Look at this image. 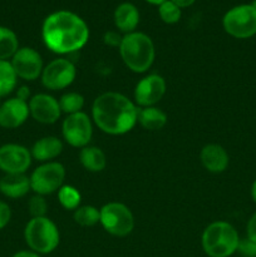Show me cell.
<instances>
[{
	"label": "cell",
	"mask_w": 256,
	"mask_h": 257,
	"mask_svg": "<svg viewBox=\"0 0 256 257\" xmlns=\"http://www.w3.org/2000/svg\"><path fill=\"white\" fill-rule=\"evenodd\" d=\"M12 218V210L4 201H0V230L5 228Z\"/></svg>",
	"instance_id": "30"
},
{
	"label": "cell",
	"mask_w": 256,
	"mask_h": 257,
	"mask_svg": "<svg viewBox=\"0 0 256 257\" xmlns=\"http://www.w3.org/2000/svg\"><path fill=\"white\" fill-rule=\"evenodd\" d=\"M253 5H255V7H256V3H255V4H253Z\"/></svg>",
	"instance_id": "39"
},
{
	"label": "cell",
	"mask_w": 256,
	"mask_h": 257,
	"mask_svg": "<svg viewBox=\"0 0 256 257\" xmlns=\"http://www.w3.org/2000/svg\"><path fill=\"white\" fill-rule=\"evenodd\" d=\"M24 238L29 248L39 255H47L58 247L59 230L50 218L32 217L24 230Z\"/></svg>",
	"instance_id": "5"
},
{
	"label": "cell",
	"mask_w": 256,
	"mask_h": 257,
	"mask_svg": "<svg viewBox=\"0 0 256 257\" xmlns=\"http://www.w3.org/2000/svg\"><path fill=\"white\" fill-rule=\"evenodd\" d=\"M17 98H19V99L24 100V102H27L28 99H30V90H29V88L25 87V85L20 87L19 89L17 90Z\"/></svg>",
	"instance_id": "33"
},
{
	"label": "cell",
	"mask_w": 256,
	"mask_h": 257,
	"mask_svg": "<svg viewBox=\"0 0 256 257\" xmlns=\"http://www.w3.org/2000/svg\"><path fill=\"white\" fill-rule=\"evenodd\" d=\"M145 2L150 3V4H152V5H158V7H160V5L162 4V3L167 2V0H145Z\"/></svg>",
	"instance_id": "37"
},
{
	"label": "cell",
	"mask_w": 256,
	"mask_h": 257,
	"mask_svg": "<svg viewBox=\"0 0 256 257\" xmlns=\"http://www.w3.org/2000/svg\"><path fill=\"white\" fill-rule=\"evenodd\" d=\"M28 105H29L30 115L37 122L43 123V124H53L59 119L62 114L59 102L54 97L45 93L33 95Z\"/></svg>",
	"instance_id": "14"
},
{
	"label": "cell",
	"mask_w": 256,
	"mask_h": 257,
	"mask_svg": "<svg viewBox=\"0 0 256 257\" xmlns=\"http://www.w3.org/2000/svg\"><path fill=\"white\" fill-rule=\"evenodd\" d=\"M201 163L212 173H221L227 168L230 158L225 148L220 145H207L201 150Z\"/></svg>",
	"instance_id": "16"
},
{
	"label": "cell",
	"mask_w": 256,
	"mask_h": 257,
	"mask_svg": "<svg viewBox=\"0 0 256 257\" xmlns=\"http://www.w3.org/2000/svg\"><path fill=\"white\" fill-rule=\"evenodd\" d=\"M92 117L102 132L110 136H120L132 131L136 125L138 108L125 95L117 92H107L94 99Z\"/></svg>",
	"instance_id": "2"
},
{
	"label": "cell",
	"mask_w": 256,
	"mask_h": 257,
	"mask_svg": "<svg viewBox=\"0 0 256 257\" xmlns=\"http://www.w3.org/2000/svg\"><path fill=\"white\" fill-rule=\"evenodd\" d=\"M237 230L226 221H216L205 228L201 238L202 248L208 257H230L237 251Z\"/></svg>",
	"instance_id": "4"
},
{
	"label": "cell",
	"mask_w": 256,
	"mask_h": 257,
	"mask_svg": "<svg viewBox=\"0 0 256 257\" xmlns=\"http://www.w3.org/2000/svg\"><path fill=\"white\" fill-rule=\"evenodd\" d=\"M74 221L78 225L83 226V227H92V226L97 225L100 220V213L98 208L94 206H79L77 210L74 211Z\"/></svg>",
	"instance_id": "25"
},
{
	"label": "cell",
	"mask_w": 256,
	"mask_h": 257,
	"mask_svg": "<svg viewBox=\"0 0 256 257\" xmlns=\"http://www.w3.org/2000/svg\"><path fill=\"white\" fill-rule=\"evenodd\" d=\"M137 122L147 131H160L167 123V115L157 107H146L138 109Z\"/></svg>",
	"instance_id": "21"
},
{
	"label": "cell",
	"mask_w": 256,
	"mask_h": 257,
	"mask_svg": "<svg viewBox=\"0 0 256 257\" xmlns=\"http://www.w3.org/2000/svg\"><path fill=\"white\" fill-rule=\"evenodd\" d=\"M122 39L123 37H120L119 33L117 32H107L104 34V37H103V42H104L105 45H108V47H120V43H122Z\"/></svg>",
	"instance_id": "31"
},
{
	"label": "cell",
	"mask_w": 256,
	"mask_h": 257,
	"mask_svg": "<svg viewBox=\"0 0 256 257\" xmlns=\"http://www.w3.org/2000/svg\"><path fill=\"white\" fill-rule=\"evenodd\" d=\"M165 78L158 74H150L137 83L135 89V100L142 108L155 107L166 93Z\"/></svg>",
	"instance_id": "13"
},
{
	"label": "cell",
	"mask_w": 256,
	"mask_h": 257,
	"mask_svg": "<svg viewBox=\"0 0 256 257\" xmlns=\"http://www.w3.org/2000/svg\"><path fill=\"white\" fill-rule=\"evenodd\" d=\"M58 201H59L60 206L65 210H77L82 201V196L80 192L75 187L69 185L62 186L58 190Z\"/></svg>",
	"instance_id": "24"
},
{
	"label": "cell",
	"mask_w": 256,
	"mask_h": 257,
	"mask_svg": "<svg viewBox=\"0 0 256 257\" xmlns=\"http://www.w3.org/2000/svg\"><path fill=\"white\" fill-rule=\"evenodd\" d=\"M79 161L83 167L89 172H100L107 166V157L100 148L87 146L79 153Z\"/></svg>",
	"instance_id": "20"
},
{
	"label": "cell",
	"mask_w": 256,
	"mask_h": 257,
	"mask_svg": "<svg viewBox=\"0 0 256 257\" xmlns=\"http://www.w3.org/2000/svg\"><path fill=\"white\" fill-rule=\"evenodd\" d=\"M63 152V143L59 138L48 136L38 140L33 145L30 153L34 160L39 162H52V160L57 158Z\"/></svg>",
	"instance_id": "18"
},
{
	"label": "cell",
	"mask_w": 256,
	"mask_h": 257,
	"mask_svg": "<svg viewBox=\"0 0 256 257\" xmlns=\"http://www.w3.org/2000/svg\"><path fill=\"white\" fill-rule=\"evenodd\" d=\"M119 53L125 67L135 73L147 72L152 67L156 57L152 39L140 32L130 33L123 37Z\"/></svg>",
	"instance_id": "3"
},
{
	"label": "cell",
	"mask_w": 256,
	"mask_h": 257,
	"mask_svg": "<svg viewBox=\"0 0 256 257\" xmlns=\"http://www.w3.org/2000/svg\"><path fill=\"white\" fill-rule=\"evenodd\" d=\"M236 252H238L241 257H256V242L247 237L240 238Z\"/></svg>",
	"instance_id": "29"
},
{
	"label": "cell",
	"mask_w": 256,
	"mask_h": 257,
	"mask_svg": "<svg viewBox=\"0 0 256 257\" xmlns=\"http://www.w3.org/2000/svg\"><path fill=\"white\" fill-rule=\"evenodd\" d=\"M32 153L27 147L17 143L0 146V171L5 175L25 173L32 165Z\"/></svg>",
	"instance_id": "11"
},
{
	"label": "cell",
	"mask_w": 256,
	"mask_h": 257,
	"mask_svg": "<svg viewBox=\"0 0 256 257\" xmlns=\"http://www.w3.org/2000/svg\"><path fill=\"white\" fill-rule=\"evenodd\" d=\"M171 2L173 3V4L177 5L180 9H182V8H188L191 7V5L193 4V3L196 2V0H171Z\"/></svg>",
	"instance_id": "35"
},
{
	"label": "cell",
	"mask_w": 256,
	"mask_h": 257,
	"mask_svg": "<svg viewBox=\"0 0 256 257\" xmlns=\"http://www.w3.org/2000/svg\"><path fill=\"white\" fill-rule=\"evenodd\" d=\"M18 77L10 60H0V98L10 94L17 87Z\"/></svg>",
	"instance_id": "23"
},
{
	"label": "cell",
	"mask_w": 256,
	"mask_h": 257,
	"mask_svg": "<svg viewBox=\"0 0 256 257\" xmlns=\"http://www.w3.org/2000/svg\"><path fill=\"white\" fill-rule=\"evenodd\" d=\"M113 19L119 32L130 34L135 32L140 23V12L132 3H122L115 8Z\"/></svg>",
	"instance_id": "19"
},
{
	"label": "cell",
	"mask_w": 256,
	"mask_h": 257,
	"mask_svg": "<svg viewBox=\"0 0 256 257\" xmlns=\"http://www.w3.org/2000/svg\"><path fill=\"white\" fill-rule=\"evenodd\" d=\"M19 49V40L12 29L0 25V60H8L14 57Z\"/></svg>",
	"instance_id": "22"
},
{
	"label": "cell",
	"mask_w": 256,
	"mask_h": 257,
	"mask_svg": "<svg viewBox=\"0 0 256 257\" xmlns=\"http://www.w3.org/2000/svg\"><path fill=\"white\" fill-rule=\"evenodd\" d=\"M0 105H2V98H0Z\"/></svg>",
	"instance_id": "38"
},
{
	"label": "cell",
	"mask_w": 256,
	"mask_h": 257,
	"mask_svg": "<svg viewBox=\"0 0 256 257\" xmlns=\"http://www.w3.org/2000/svg\"><path fill=\"white\" fill-rule=\"evenodd\" d=\"M30 115L28 102L19 98H9L0 105V127L5 130H14L24 124Z\"/></svg>",
	"instance_id": "15"
},
{
	"label": "cell",
	"mask_w": 256,
	"mask_h": 257,
	"mask_svg": "<svg viewBox=\"0 0 256 257\" xmlns=\"http://www.w3.org/2000/svg\"><path fill=\"white\" fill-rule=\"evenodd\" d=\"M28 208H29V213L32 217H45L48 211V203L44 196H33L28 203Z\"/></svg>",
	"instance_id": "28"
},
{
	"label": "cell",
	"mask_w": 256,
	"mask_h": 257,
	"mask_svg": "<svg viewBox=\"0 0 256 257\" xmlns=\"http://www.w3.org/2000/svg\"><path fill=\"white\" fill-rule=\"evenodd\" d=\"M45 47L57 54L78 52L87 44L89 29L84 20L68 10H58L45 18L42 28Z\"/></svg>",
	"instance_id": "1"
},
{
	"label": "cell",
	"mask_w": 256,
	"mask_h": 257,
	"mask_svg": "<svg viewBox=\"0 0 256 257\" xmlns=\"http://www.w3.org/2000/svg\"><path fill=\"white\" fill-rule=\"evenodd\" d=\"M30 188L37 195L47 196L59 190L65 178V168L59 162H45L30 176Z\"/></svg>",
	"instance_id": "8"
},
{
	"label": "cell",
	"mask_w": 256,
	"mask_h": 257,
	"mask_svg": "<svg viewBox=\"0 0 256 257\" xmlns=\"http://www.w3.org/2000/svg\"><path fill=\"white\" fill-rule=\"evenodd\" d=\"M100 225L117 237L128 236L135 228V217L130 208L119 202H109L99 210Z\"/></svg>",
	"instance_id": "7"
},
{
	"label": "cell",
	"mask_w": 256,
	"mask_h": 257,
	"mask_svg": "<svg viewBox=\"0 0 256 257\" xmlns=\"http://www.w3.org/2000/svg\"><path fill=\"white\" fill-rule=\"evenodd\" d=\"M10 63H12L17 77L24 80H29V82L38 79L44 69L42 55L37 50L29 47L19 48Z\"/></svg>",
	"instance_id": "12"
},
{
	"label": "cell",
	"mask_w": 256,
	"mask_h": 257,
	"mask_svg": "<svg viewBox=\"0 0 256 257\" xmlns=\"http://www.w3.org/2000/svg\"><path fill=\"white\" fill-rule=\"evenodd\" d=\"M62 133L65 142L75 148H84L89 145L93 136L90 118L84 112L67 115L62 124Z\"/></svg>",
	"instance_id": "9"
},
{
	"label": "cell",
	"mask_w": 256,
	"mask_h": 257,
	"mask_svg": "<svg viewBox=\"0 0 256 257\" xmlns=\"http://www.w3.org/2000/svg\"><path fill=\"white\" fill-rule=\"evenodd\" d=\"M222 27L236 39H248L256 34V7L242 4L228 10L222 19Z\"/></svg>",
	"instance_id": "6"
},
{
	"label": "cell",
	"mask_w": 256,
	"mask_h": 257,
	"mask_svg": "<svg viewBox=\"0 0 256 257\" xmlns=\"http://www.w3.org/2000/svg\"><path fill=\"white\" fill-rule=\"evenodd\" d=\"M246 237L256 242V212L248 218L247 225H246Z\"/></svg>",
	"instance_id": "32"
},
{
	"label": "cell",
	"mask_w": 256,
	"mask_h": 257,
	"mask_svg": "<svg viewBox=\"0 0 256 257\" xmlns=\"http://www.w3.org/2000/svg\"><path fill=\"white\" fill-rule=\"evenodd\" d=\"M250 193H251V198H252L253 202L256 203V180L253 181L252 185H251V190H250Z\"/></svg>",
	"instance_id": "36"
},
{
	"label": "cell",
	"mask_w": 256,
	"mask_h": 257,
	"mask_svg": "<svg viewBox=\"0 0 256 257\" xmlns=\"http://www.w3.org/2000/svg\"><path fill=\"white\" fill-rule=\"evenodd\" d=\"M30 190V178L25 173L4 175L0 178V192L8 198H22Z\"/></svg>",
	"instance_id": "17"
},
{
	"label": "cell",
	"mask_w": 256,
	"mask_h": 257,
	"mask_svg": "<svg viewBox=\"0 0 256 257\" xmlns=\"http://www.w3.org/2000/svg\"><path fill=\"white\" fill-rule=\"evenodd\" d=\"M77 69L70 60L59 58L45 65L42 73V83L47 89L60 90L69 87L75 79Z\"/></svg>",
	"instance_id": "10"
},
{
	"label": "cell",
	"mask_w": 256,
	"mask_h": 257,
	"mask_svg": "<svg viewBox=\"0 0 256 257\" xmlns=\"http://www.w3.org/2000/svg\"><path fill=\"white\" fill-rule=\"evenodd\" d=\"M158 14L166 24H176L181 19V9L171 0L162 3L158 7Z\"/></svg>",
	"instance_id": "27"
},
{
	"label": "cell",
	"mask_w": 256,
	"mask_h": 257,
	"mask_svg": "<svg viewBox=\"0 0 256 257\" xmlns=\"http://www.w3.org/2000/svg\"><path fill=\"white\" fill-rule=\"evenodd\" d=\"M13 257H42V256L32 250H22V251H18L17 253H14V256Z\"/></svg>",
	"instance_id": "34"
},
{
	"label": "cell",
	"mask_w": 256,
	"mask_h": 257,
	"mask_svg": "<svg viewBox=\"0 0 256 257\" xmlns=\"http://www.w3.org/2000/svg\"><path fill=\"white\" fill-rule=\"evenodd\" d=\"M59 102V107L62 113H65V114H74V113L82 112L83 107H84V97L79 93L75 92H69L65 93L60 97V99L58 100Z\"/></svg>",
	"instance_id": "26"
}]
</instances>
